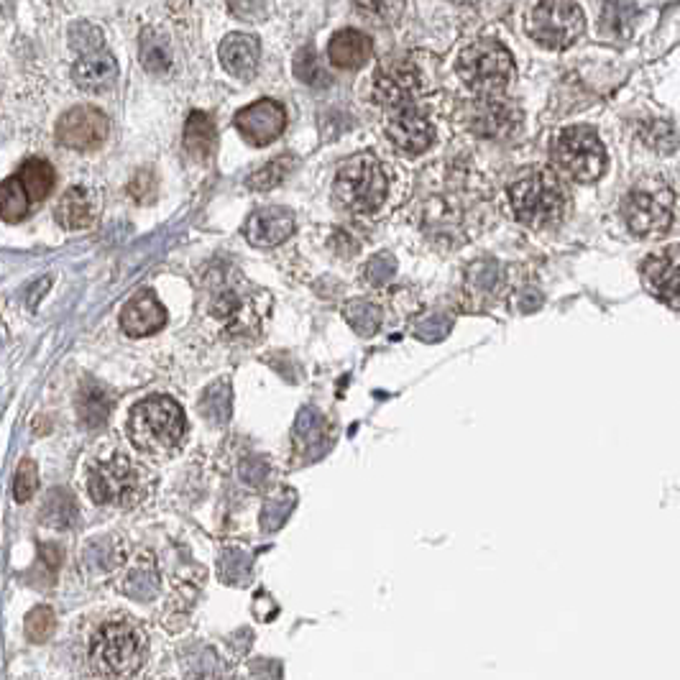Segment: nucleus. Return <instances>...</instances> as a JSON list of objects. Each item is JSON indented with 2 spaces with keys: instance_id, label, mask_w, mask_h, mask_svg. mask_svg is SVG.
I'll use <instances>...</instances> for the list:
<instances>
[{
  "instance_id": "4be33fe9",
  "label": "nucleus",
  "mask_w": 680,
  "mask_h": 680,
  "mask_svg": "<svg viewBox=\"0 0 680 680\" xmlns=\"http://www.w3.org/2000/svg\"><path fill=\"white\" fill-rule=\"evenodd\" d=\"M210 315H213L215 320H220L223 328L243 330V333H246L248 320H251V323L256 320V312L248 305V297L238 292L236 287H223V292L213 294Z\"/></svg>"
},
{
  "instance_id": "9d476101",
  "label": "nucleus",
  "mask_w": 680,
  "mask_h": 680,
  "mask_svg": "<svg viewBox=\"0 0 680 680\" xmlns=\"http://www.w3.org/2000/svg\"><path fill=\"white\" fill-rule=\"evenodd\" d=\"M425 93V77L410 59L392 57L381 64L374 75V100L381 108L394 110L415 105Z\"/></svg>"
},
{
  "instance_id": "6e6552de",
  "label": "nucleus",
  "mask_w": 680,
  "mask_h": 680,
  "mask_svg": "<svg viewBox=\"0 0 680 680\" xmlns=\"http://www.w3.org/2000/svg\"><path fill=\"white\" fill-rule=\"evenodd\" d=\"M675 195L663 179L645 177L629 190L624 200V220L637 236H660L673 223Z\"/></svg>"
},
{
  "instance_id": "5701e85b",
  "label": "nucleus",
  "mask_w": 680,
  "mask_h": 680,
  "mask_svg": "<svg viewBox=\"0 0 680 680\" xmlns=\"http://www.w3.org/2000/svg\"><path fill=\"white\" fill-rule=\"evenodd\" d=\"M110 410H113V397L108 389L98 381L87 379L77 394V415L85 427H100L108 422Z\"/></svg>"
},
{
  "instance_id": "aec40b11",
  "label": "nucleus",
  "mask_w": 680,
  "mask_h": 680,
  "mask_svg": "<svg viewBox=\"0 0 680 680\" xmlns=\"http://www.w3.org/2000/svg\"><path fill=\"white\" fill-rule=\"evenodd\" d=\"M98 197L93 190L87 187H70L64 192L62 200L57 205V223L62 225L64 231H82V228H90L98 218Z\"/></svg>"
},
{
  "instance_id": "39448f33",
  "label": "nucleus",
  "mask_w": 680,
  "mask_h": 680,
  "mask_svg": "<svg viewBox=\"0 0 680 680\" xmlns=\"http://www.w3.org/2000/svg\"><path fill=\"white\" fill-rule=\"evenodd\" d=\"M333 192L335 200L351 213L374 215L387 202L389 177L376 156L358 154L346 164H340Z\"/></svg>"
},
{
  "instance_id": "72a5a7b5",
  "label": "nucleus",
  "mask_w": 680,
  "mask_h": 680,
  "mask_svg": "<svg viewBox=\"0 0 680 680\" xmlns=\"http://www.w3.org/2000/svg\"><path fill=\"white\" fill-rule=\"evenodd\" d=\"M346 317H348V323H351V328L361 335H374L376 330H379V323H381L379 307H374L371 302H366V300L348 302Z\"/></svg>"
},
{
  "instance_id": "2eb2a0df",
  "label": "nucleus",
  "mask_w": 680,
  "mask_h": 680,
  "mask_svg": "<svg viewBox=\"0 0 680 680\" xmlns=\"http://www.w3.org/2000/svg\"><path fill=\"white\" fill-rule=\"evenodd\" d=\"M167 323V310L154 292H139L133 294L126 307L121 310V328L123 333L131 338H144V335H154L156 330H162Z\"/></svg>"
},
{
  "instance_id": "58836bf2",
  "label": "nucleus",
  "mask_w": 680,
  "mask_h": 680,
  "mask_svg": "<svg viewBox=\"0 0 680 680\" xmlns=\"http://www.w3.org/2000/svg\"><path fill=\"white\" fill-rule=\"evenodd\" d=\"M128 192L136 202H154L156 200V177L151 169H141L133 182L128 185Z\"/></svg>"
},
{
  "instance_id": "473e14b6",
  "label": "nucleus",
  "mask_w": 680,
  "mask_h": 680,
  "mask_svg": "<svg viewBox=\"0 0 680 680\" xmlns=\"http://www.w3.org/2000/svg\"><path fill=\"white\" fill-rule=\"evenodd\" d=\"M292 167H294L292 156H277V159H271L269 164H264L259 172L251 174L246 185L256 192L271 190V187H277L279 182H284V177L292 172Z\"/></svg>"
},
{
  "instance_id": "f257e3e1",
  "label": "nucleus",
  "mask_w": 680,
  "mask_h": 680,
  "mask_svg": "<svg viewBox=\"0 0 680 680\" xmlns=\"http://www.w3.org/2000/svg\"><path fill=\"white\" fill-rule=\"evenodd\" d=\"M146 634L128 617L105 622L90 642V665L103 678H128L144 665Z\"/></svg>"
},
{
  "instance_id": "4468645a",
  "label": "nucleus",
  "mask_w": 680,
  "mask_h": 680,
  "mask_svg": "<svg viewBox=\"0 0 680 680\" xmlns=\"http://www.w3.org/2000/svg\"><path fill=\"white\" fill-rule=\"evenodd\" d=\"M287 126V113L277 100H256L236 113V128L251 146H269Z\"/></svg>"
},
{
  "instance_id": "0eeeda50",
  "label": "nucleus",
  "mask_w": 680,
  "mask_h": 680,
  "mask_svg": "<svg viewBox=\"0 0 680 680\" xmlns=\"http://www.w3.org/2000/svg\"><path fill=\"white\" fill-rule=\"evenodd\" d=\"M553 162L576 182H596L606 169V149L594 128L571 126L555 136Z\"/></svg>"
},
{
  "instance_id": "dca6fc26",
  "label": "nucleus",
  "mask_w": 680,
  "mask_h": 680,
  "mask_svg": "<svg viewBox=\"0 0 680 680\" xmlns=\"http://www.w3.org/2000/svg\"><path fill=\"white\" fill-rule=\"evenodd\" d=\"M294 231V215L284 208L256 210L246 220V241L256 248H271L287 241Z\"/></svg>"
},
{
  "instance_id": "7c9ffc66",
  "label": "nucleus",
  "mask_w": 680,
  "mask_h": 680,
  "mask_svg": "<svg viewBox=\"0 0 680 680\" xmlns=\"http://www.w3.org/2000/svg\"><path fill=\"white\" fill-rule=\"evenodd\" d=\"M353 3H356L361 16L379 26L397 24L404 13V0H353Z\"/></svg>"
},
{
  "instance_id": "f03ea898",
  "label": "nucleus",
  "mask_w": 680,
  "mask_h": 680,
  "mask_svg": "<svg viewBox=\"0 0 680 680\" xmlns=\"http://www.w3.org/2000/svg\"><path fill=\"white\" fill-rule=\"evenodd\" d=\"M185 412L169 397H146L131 410L128 433L146 456H169L185 440Z\"/></svg>"
},
{
  "instance_id": "b1692460",
  "label": "nucleus",
  "mask_w": 680,
  "mask_h": 680,
  "mask_svg": "<svg viewBox=\"0 0 680 680\" xmlns=\"http://www.w3.org/2000/svg\"><path fill=\"white\" fill-rule=\"evenodd\" d=\"M215 146H218V131H215V123L208 113H200L195 110L190 118H187L185 126V149L192 159L197 162H208L210 156L215 154Z\"/></svg>"
},
{
  "instance_id": "a878e982",
  "label": "nucleus",
  "mask_w": 680,
  "mask_h": 680,
  "mask_svg": "<svg viewBox=\"0 0 680 680\" xmlns=\"http://www.w3.org/2000/svg\"><path fill=\"white\" fill-rule=\"evenodd\" d=\"M637 21V6L632 0H606L601 8V29L611 39H629Z\"/></svg>"
},
{
  "instance_id": "7ed1b4c3",
  "label": "nucleus",
  "mask_w": 680,
  "mask_h": 680,
  "mask_svg": "<svg viewBox=\"0 0 680 680\" xmlns=\"http://www.w3.org/2000/svg\"><path fill=\"white\" fill-rule=\"evenodd\" d=\"M87 491L98 504L108 507H136L149 496L151 473L128 456L95 461L87 468Z\"/></svg>"
},
{
  "instance_id": "cd10ccee",
  "label": "nucleus",
  "mask_w": 680,
  "mask_h": 680,
  "mask_svg": "<svg viewBox=\"0 0 680 680\" xmlns=\"http://www.w3.org/2000/svg\"><path fill=\"white\" fill-rule=\"evenodd\" d=\"M31 197L26 192L24 182L18 179V174L8 177L3 185H0V218L6 223H18L24 220L31 210Z\"/></svg>"
},
{
  "instance_id": "a211bd4d",
  "label": "nucleus",
  "mask_w": 680,
  "mask_h": 680,
  "mask_svg": "<svg viewBox=\"0 0 680 680\" xmlns=\"http://www.w3.org/2000/svg\"><path fill=\"white\" fill-rule=\"evenodd\" d=\"M261 44L251 34H228L220 44V64L238 80H251L259 70Z\"/></svg>"
},
{
  "instance_id": "c85d7f7f",
  "label": "nucleus",
  "mask_w": 680,
  "mask_h": 680,
  "mask_svg": "<svg viewBox=\"0 0 680 680\" xmlns=\"http://www.w3.org/2000/svg\"><path fill=\"white\" fill-rule=\"evenodd\" d=\"M18 179L24 182L31 202H44L49 197V192L54 190L57 174H54L52 164L44 162V159H29L21 167V172H18Z\"/></svg>"
},
{
  "instance_id": "c9c22d12",
  "label": "nucleus",
  "mask_w": 680,
  "mask_h": 680,
  "mask_svg": "<svg viewBox=\"0 0 680 680\" xmlns=\"http://www.w3.org/2000/svg\"><path fill=\"white\" fill-rule=\"evenodd\" d=\"M54 627H57V617L49 606H36L26 614L24 629L31 642H47L54 634Z\"/></svg>"
},
{
  "instance_id": "ea45409f",
  "label": "nucleus",
  "mask_w": 680,
  "mask_h": 680,
  "mask_svg": "<svg viewBox=\"0 0 680 680\" xmlns=\"http://www.w3.org/2000/svg\"><path fill=\"white\" fill-rule=\"evenodd\" d=\"M225 3H228L233 16L248 21V24H256L266 16V0H225Z\"/></svg>"
},
{
  "instance_id": "423d86ee",
  "label": "nucleus",
  "mask_w": 680,
  "mask_h": 680,
  "mask_svg": "<svg viewBox=\"0 0 680 680\" xmlns=\"http://www.w3.org/2000/svg\"><path fill=\"white\" fill-rule=\"evenodd\" d=\"M456 72L471 93L499 95L514 80V57L502 41H473L458 54Z\"/></svg>"
},
{
  "instance_id": "20e7f679",
  "label": "nucleus",
  "mask_w": 680,
  "mask_h": 680,
  "mask_svg": "<svg viewBox=\"0 0 680 680\" xmlns=\"http://www.w3.org/2000/svg\"><path fill=\"white\" fill-rule=\"evenodd\" d=\"M509 200L517 218L535 228L558 223L568 210V192L548 169H527L509 187Z\"/></svg>"
},
{
  "instance_id": "6ab92c4d",
  "label": "nucleus",
  "mask_w": 680,
  "mask_h": 680,
  "mask_svg": "<svg viewBox=\"0 0 680 680\" xmlns=\"http://www.w3.org/2000/svg\"><path fill=\"white\" fill-rule=\"evenodd\" d=\"M647 284L655 289L663 300L678 305L680 302V246L665 248L663 254H655L645 261Z\"/></svg>"
},
{
  "instance_id": "1a4fd4ad",
  "label": "nucleus",
  "mask_w": 680,
  "mask_h": 680,
  "mask_svg": "<svg viewBox=\"0 0 680 680\" xmlns=\"http://www.w3.org/2000/svg\"><path fill=\"white\" fill-rule=\"evenodd\" d=\"M583 29L586 21L573 0H540L527 16L530 39L553 52L573 47L583 36Z\"/></svg>"
},
{
  "instance_id": "412c9836",
  "label": "nucleus",
  "mask_w": 680,
  "mask_h": 680,
  "mask_svg": "<svg viewBox=\"0 0 680 680\" xmlns=\"http://www.w3.org/2000/svg\"><path fill=\"white\" fill-rule=\"evenodd\" d=\"M374 54V41L358 29H343L330 39L328 59L340 70H358Z\"/></svg>"
},
{
  "instance_id": "393cba45",
  "label": "nucleus",
  "mask_w": 680,
  "mask_h": 680,
  "mask_svg": "<svg viewBox=\"0 0 680 680\" xmlns=\"http://www.w3.org/2000/svg\"><path fill=\"white\" fill-rule=\"evenodd\" d=\"M80 519V507L75 502V494L67 489H52L41 507V522L54 530H70Z\"/></svg>"
},
{
  "instance_id": "f704fd0d",
  "label": "nucleus",
  "mask_w": 680,
  "mask_h": 680,
  "mask_svg": "<svg viewBox=\"0 0 680 680\" xmlns=\"http://www.w3.org/2000/svg\"><path fill=\"white\" fill-rule=\"evenodd\" d=\"M200 412L205 417H210L213 422H225L231 415V394H228V384L218 381L213 387L205 392V397L200 399Z\"/></svg>"
},
{
  "instance_id": "bb28decb",
  "label": "nucleus",
  "mask_w": 680,
  "mask_h": 680,
  "mask_svg": "<svg viewBox=\"0 0 680 680\" xmlns=\"http://www.w3.org/2000/svg\"><path fill=\"white\" fill-rule=\"evenodd\" d=\"M141 64L151 75H164L172 64V47H169L167 36L156 29L141 31Z\"/></svg>"
},
{
  "instance_id": "9b49d317",
  "label": "nucleus",
  "mask_w": 680,
  "mask_h": 680,
  "mask_svg": "<svg viewBox=\"0 0 680 680\" xmlns=\"http://www.w3.org/2000/svg\"><path fill=\"white\" fill-rule=\"evenodd\" d=\"M387 139L397 151L407 156L425 154L435 144V126L430 118L415 105H402V108L389 110L387 118Z\"/></svg>"
},
{
  "instance_id": "c756f323",
  "label": "nucleus",
  "mask_w": 680,
  "mask_h": 680,
  "mask_svg": "<svg viewBox=\"0 0 680 680\" xmlns=\"http://www.w3.org/2000/svg\"><path fill=\"white\" fill-rule=\"evenodd\" d=\"M640 139L645 141V146H650L652 151H657V154H673L680 144L678 131H675V128L665 121L642 123Z\"/></svg>"
},
{
  "instance_id": "f8f14e48",
  "label": "nucleus",
  "mask_w": 680,
  "mask_h": 680,
  "mask_svg": "<svg viewBox=\"0 0 680 680\" xmlns=\"http://www.w3.org/2000/svg\"><path fill=\"white\" fill-rule=\"evenodd\" d=\"M110 123L105 113L90 105H77L67 110L57 123V141L64 149L93 151L108 139Z\"/></svg>"
},
{
  "instance_id": "2f4dec72",
  "label": "nucleus",
  "mask_w": 680,
  "mask_h": 680,
  "mask_svg": "<svg viewBox=\"0 0 680 680\" xmlns=\"http://www.w3.org/2000/svg\"><path fill=\"white\" fill-rule=\"evenodd\" d=\"M294 77L310 87H323L330 82V75L325 72L323 62L317 59L312 47H305L297 52V57H294Z\"/></svg>"
},
{
  "instance_id": "ddd939ff",
  "label": "nucleus",
  "mask_w": 680,
  "mask_h": 680,
  "mask_svg": "<svg viewBox=\"0 0 680 680\" xmlns=\"http://www.w3.org/2000/svg\"><path fill=\"white\" fill-rule=\"evenodd\" d=\"M466 123L481 139H507L522 123V113L507 100L484 95L466 110Z\"/></svg>"
},
{
  "instance_id": "e433bc0d",
  "label": "nucleus",
  "mask_w": 680,
  "mask_h": 680,
  "mask_svg": "<svg viewBox=\"0 0 680 680\" xmlns=\"http://www.w3.org/2000/svg\"><path fill=\"white\" fill-rule=\"evenodd\" d=\"M70 47L77 54H90L103 49V31L90 21H77L70 26Z\"/></svg>"
},
{
  "instance_id": "f3484780",
  "label": "nucleus",
  "mask_w": 680,
  "mask_h": 680,
  "mask_svg": "<svg viewBox=\"0 0 680 680\" xmlns=\"http://www.w3.org/2000/svg\"><path fill=\"white\" fill-rule=\"evenodd\" d=\"M72 80H75L77 87L85 90V93H105V90H110V87L116 85L118 62L113 59V54H108L105 49L80 54V59H77L75 67H72Z\"/></svg>"
},
{
  "instance_id": "a19ab883",
  "label": "nucleus",
  "mask_w": 680,
  "mask_h": 680,
  "mask_svg": "<svg viewBox=\"0 0 680 680\" xmlns=\"http://www.w3.org/2000/svg\"><path fill=\"white\" fill-rule=\"evenodd\" d=\"M392 274H394V261L384 254L371 259L369 266H366V279H369L371 284H384L389 277H392Z\"/></svg>"
},
{
  "instance_id": "4c0bfd02",
  "label": "nucleus",
  "mask_w": 680,
  "mask_h": 680,
  "mask_svg": "<svg viewBox=\"0 0 680 680\" xmlns=\"http://www.w3.org/2000/svg\"><path fill=\"white\" fill-rule=\"evenodd\" d=\"M36 486H39V468H36L34 458H24L16 468V484H13V494H16V502L24 504L29 502L31 496L36 494Z\"/></svg>"
}]
</instances>
